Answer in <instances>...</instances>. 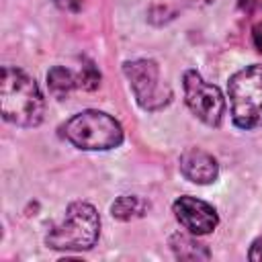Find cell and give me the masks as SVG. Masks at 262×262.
Here are the masks:
<instances>
[{
	"label": "cell",
	"mask_w": 262,
	"mask_h": 262,
	"mask_svg": "<svg viewBox=\"0 0 262 262\" xmlns=\"http://www.w3.org/2000/svg\"><path fill=\"white\" fill-rule=\"evenodd\" d=\"M172 209H174L176 219L184 225V229H188L194 235L211 233L217 227V223H219L217 211L209 203H205L201 199H194V196H180V199H176Z\"/></svg>",
	"instance_id": "7"
},
{
	"label": "cell",
	"mask_w": 262,
	"mask_h": 262,
	"mask_svg": "<svg viewBox=\"0 0 262 262\" xmlns=\"http://www.w3.org/2000/svg\"><path fill=\"white\" fill-rule=\"evenodd\" d=\"M100 233V219L90 203L76 201L68 207L61 223L53 225L45 235V244L53 250L82 252L90 250Z\"/></svg>",
	"instance_id": "2"
},
{
	"label": "cell",
	"mask_w": 262,
	"mask_h": 262,
	"mask_svg": "<svg viewBox=\"0 0 262 262\" xmlns=\"http://www.w3.org/2000/svg\"><path fill=\"white\" fill-rule=\"evenodd\" d=\"M170 248L176 254V258H180V260H209V256H211L203 244H199L196 239L182 235V233H174L170 237Z\"/></svg>",
	"instance_id": "10"
},
{
	"label": "cell",
	"mask_w": 262,
	"mask_h": 262,
	"mask_svg": "<svg viewBox=\"0 0 262 262\" xmlns=\"http://www.w3.org/2000/svg\"><path fill=\"white\" fill-rule=\"evenodd\" d=\"M55 4L59 6V8H63V10H80V6H82V0H55Z\"/></svg>",
	"instance_id": "13"
},
{
	"label": "cell",
	"mask_w": 262,
	"mask_h": 262,
	"mask_svg": "<svg viewBox=\"0 0 262 262\" xmlns=\"http://www.w3.org/2000/svg\"><path fill=\"white\" fill-rule=\"evenodd\" d=\"M63 135L80 149H113L123 141L119 121L102 111H84L63 125Z\"/></svg>",
	"instance_id": "4"
},
{
	"label": "cell",
	"mask_w": 262,
	"mask_h": 262,
	"mask_svg": "<svg viewBox=\"0 0 262 262\" xmlns=\"http://www.w3.org/2000/svg\"><path fill=\"white\" fill-rule=\"evenodd\" d=\"M188 2H192V4H199V2H211V0H188Z\"/></svg>",
	"instance_id": "15"
},
{
	"label": "cell",
	"mask_w": 262,
	"mask_h": 262,
	"mask_svg": "<svg viewBox=\"0 0 262 262\" xmlns=\"http://www.w3.org/2000/svg\"><path fill=\"white\" fill-rule=\"evenodd\" d=\"M231 119L239 129L262 127V66L252 63L235 72L229 82Z\"/></svg>",
	"instance_id": "3"
},
{
	"label": "cell",
	"mask_w": 262,
	"mask_h": 262,
	"mask_svg": "<svg viewBox=\"0 0 262 262\" xmlns=\"http://www.w3.org/2000/svg\"><path fill=\"white\" fill-rule=\"evenodd\" d=\"M2 117L18 127H37L45 115V98L37 82L18 68L4 66L0 82Z\"/></svg>",
	"instance_id": "1"
},
{
	"label": "cell",
	"mask_w": 262,
	"mask_h": 262,
	"mask_svg": "<svg viewBox=\"0 0 262 262\" xmlns=\"http://www.w3.org/2000/svg\"><path fill=\"white\" fill-rule=\"evenodd\" d=\"M180 172L186 180L194 184H209L217 178L219 166L211 154L199 147H190L180 156Z\"/></svg>",
	"instance_id": "8"
},
{
	"label": "cell",
	"mask_w": 262,
	"mask_h": 262,
	"mask_svg": "<svg viewBox=\"0 0 262 262\" xmlns=\"http://www.w3.org/2000/svg\"><path fill=\"white\" fill-rule=\"evenodd\" d=\"M252 37H254V43H256L258 51L262 53V20L254 25V29H252Z\"/></svg>",
	"instance_id": "14"
},
{
	"label": "cell",
	"mask_w": 262,
	"mask_h": 262,
	"mask_svg": "<svg viewBox=\"0 0 262 262\" xmlns=\"http://www.w3.org/2000/svg\"><path fill=\"white\" fill-rule=\"evenodd\" d=\"M248 258L252 262H262V237L254 239V244H252V248L248 252Z\"/></svg>",
	"instance_id": "12"
},
{
	"label": "cell",
	"mask_w": 262,
	"mask_h": 262,
	"mask_svg": "<svg viewBox=\"0 0 262 262\" xmlns=\"http://www.w3.org/2000/svg\"><path fill=\"white\" fill-rule=\"evenodd\" d=\"M145 211H147V203L135 194H123L111 207V215L115 219H121V221L137 219V217L145 215Z\"/></svg>",
	"instance_id": "11"
},
{
	"label": "cell",
	"mask_w": 262,
	"mask_h": 262,
	"mask_svg": "<svg viewBox=\"0 0 262 262\" xmlns=\"http://www.w3.org/2000/svg\"><path fill=\"white\" fill-rule=\"evenodd\" d=\"M184 100L196 119L217 127L225 113V100L217 86L207 84L199 72L188 70L184 74Z\"/></svg>",
	"instance_id": "6"
},
{
	"label": "cell",
	"mask_w": 262,
	"mask_h": 262,
	"mask_svg": "<svg viewBox=\"0 0 262 262\" xmlns=\"http://www.w3.org/2000/svg\"><path fill=\"white\" fill-rule=\"evenodd\" d=\"M47 86L55 98H66L74 88H80V74L78 70H70L63 66H55L47 72Z\"/></svg>",
	"instance_id": "9"
},
{
	"label": "cell",
	"mask_w": 262,
	"mask_h": 262,
	"mask_svg": "<svg viewBox=\"0 0 262 262\" xmlns=\"http://www.w3.org/2000/svg\"><path fill=\"white\" fill-rule=\"evenodd\" d=\"M123 72L133 88V94L141 108L158 111L166 106L172 98L170 88L160 80V70L154 59H133L125 61Z\"/></svg>",
	"instance_id": "5"
},
{
	"label": "cell",
	"mask_w": 262,
	"mask_h": 262,
	"mask_svg": "<svg viewBox=\"0 0 262 262\" xmlns=\"http://www.w3.org/2000/svg\"><path fill=\"white\" fill-rule=\"evenodd\" d=\"M248 2H250V0H239V4H242V6H246Z\"/></svg>",
	"instance_id": "16"
}]
</instances>
